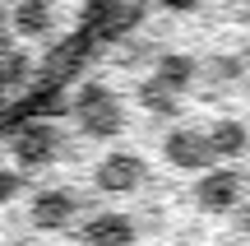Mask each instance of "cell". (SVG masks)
Returning a JSON list of instances; mask_svg holds the SVG:
<instances>
[{"instance_id": "cell-1", "label": "cell", "mask_w": 250, "mask_h": 246, "mask_svg": "<svg viewBox=\"0 0 250 246\" xmlns=\"http://www.w3.org/2000/svg\"><path fill=\"white\" fill-rule=\"evenodd\" d=\"M116 0H0V135L46 107L88 61Z\"/></svg>"}]
</instances>
